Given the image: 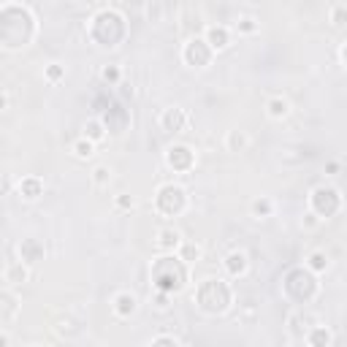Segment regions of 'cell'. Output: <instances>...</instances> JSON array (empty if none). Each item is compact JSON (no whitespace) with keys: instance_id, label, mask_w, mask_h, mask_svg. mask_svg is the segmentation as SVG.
Wrapping results in <instances>:
<instances>
[{"instance_id":"obj_10","label":"cell","mask_w":347,"mask_h":347,"mask_svg":"<svg viewBox=\"0 0 347 347\" xmlns=\"http://www.w3.org/2000/svg\"><path fill=\"white\" fill-rule=\"evenodd\" d=\"M266 112H269L271 120H282V117L290 112V106H288L285 98H271L269 103H266Z\"/></svg>"},{"instance_id":"obj_4","label":"cell","mask_w":347,"mask_h":347,"mask_svg":"<svg viewBox=\"0 0 347 347\" xmlns=\"http://www.w3.org/2000/svg\"><path fill=\"white\" fill-rule=\"evenodd\" d=\"M136 306H138V301H136V296H130V293H120L114 298V312L120 315V318L133 315V312H136Z\"/></svg>"},{"instance_id":"obj_13","label":"cell","mask_w":347,"mask_h":347,"mask_svg":"<svg viewBox=\"0 0 347 347\" xmlns=\"http://www.w3.org/2000/svg\"><path fill=\"white\" fill-rule=\"evenodd\" d=\"M201 258V247L198 244H179V260L182 263H193Z\"/></svg>"},{"instance_id":"obj_5","label":"cell","mask_w":347,"mask_h":347,"mask_svg":"<svg viewBox=\"0 0 347 347\" xmlns=\"http://www.w3.org/2000/svg\"><path fill=\"white\" fill-rule=\"evenodd\" d=\"M190 160H193V155H190L187 147H171L168 149V163L174 165V168H187Z\"/></svg>"},{"instance_id":"obj_15","label":"cell","mask_w":347,"mask_h":347,"mask_svg":"<svg viewBox=\"0 0 347 347\" xmlns=\"http://www.w3.org/2000/svg\"><path fill=\"white\" fill-rule=\"evenodd\" d=\"M74 155L82 157V160H84V157H92V155H95V144H92L90 138H79L74 144Z\"/></svg>"},{"instance_id":"obj_19","label":"cell","mask_w":347,"mask_h":347,"mask_svg":"<svg viewBox=\"0 0 347 347\" xmlns=\"http://www.w3.org/2000/svg\"><path fill=\"white\" fill-rule=\"evenodd\" d=\"M252 212L255 215H271V201H266V198H260L252 203Z\"/></svg>"},{"instance_id":"obj_12","label":"cell","mask_w":347,"mask_h":347,"mask_svg":"<svg viewBox=\"0 0 347 347\" xmlns=\"http://www.w3.org/2000/svg\"><path fill=\"white\" fill-rule=\"evenodd\" d=\"M17 315V298L9 293H0V320H9Z\"/></svg>"},{"instance_id":"obj_7","label":"cell","mask_w":347,"mask_h":347,"mask_svg":"<svg viewBox=\"0 0 347 347\" xmlns=\"http://www.w3.org/2000/svg\"><path fill=\"white\" fill-rule=\"evenodd\" d=\"M30 271L25 266V260H19V263H11L9 269H6V282H11V285H19V282H27Z\"/></svg>"},{"instance_id":"obj_6","label":"cell","mask_w":347,"mask_h":347,"mask_svg":"<svg viewBox=\"0 0 347 347\" xmlns=\"http://www.w3.org/2000/svg\"><path fill=\"white\" fill-rule=\"evenodd\" d=\"M179 244H182V236H179V231H174V228H163L157 233V247L160 250H177Z\"/></svg>"},{"instance_id":"obj_20","label":"cell","mask_w":347,"mask_h":347,"mask_svg":"<svg viewBox=\"0 0 347 347\" xmlns=\"http://www.w3.org/2000/svg\"><path fill=\"white\" fill-rule=\"evenodd\" d=\"M241 30V33H255L258 30V25H255V19H250V17H244V19H239V25H236Z\"/></svg>"},{"instance_id":"obj_11","label":"cell","mask_w":347,"mask_h":347,"mask_svg":"<svg viewBox=\"0 0 347 347\" xmlns=\"http://www.w3.org/2000/svg\"><path fill=\"white\" fill-rule=\"evenodd\" d=\"M19 193H22V195H25V198H27V201H36V198H38V195H41V193H44V185H41V182H38V179H25V182H22V185H19Z\"/></svg>"},{"instance_id":"obj_21","label":"cell","mask_w":347,"mask_h":347,"mask_svg":"<svg viewBox=\"0 0 347 347\" xmlns=\"http://www.w3.org/2000/svg\"><path fill=\"white\" fill-rule=\"evenodd\" d=\"M155 301H157V309H168V293L165 290H157Z\"/></svg>"},{"instance_id":"obj_1","label":"cell","mask_w":347,"mask_h":347,"mask_svg":"<svg viewBox=\"0 0 347 347\" xmlns=\"http://www.w3.org/2000/svg\"><path fill=\"white\" fill-rule=\"evenodd\" d=\"M212 57V49L209 44L203 41V38H190V41L185 44V62L193 68H203Z\"/></svg>"},{"instance_id":"obj_26","label":"cell","mask_w":347,"mask_h":347,"mask_svg":"<svg viewBox=\"0 0 347 347\" xmlns=\"http://www.w3.org/2000/svg\"><path fill=\"white\" fill-rule=\"evenodd\" d=\"M103 79L106 82H117V79H120V71L117 68H103Z\"/></svg>"},{"instance_id":"obj_14","label":"cell","mask_w":347,"mask_h":347,"mask_svg":"<svg viewBox=\"0 0 347 347\" xmlns=\"http://www.w3.org/2000/svg\"><path fill=\"white\" fill-rule=\"evenodd\" d=\"M225 144H228L231 152H241V149L247 147V136H244L241 130H231V133H228V138H225Z\"/></svg>"},{"instance_id":"obj_25","label":"cell","mask_w":347,"mask_h":347,"mask_svg":"<svg viewBox=\"0 0 347 347\" xmlns=\"http://www.w3.org/2000/svg\"><path fill=\"white\" fill-rule=\"evenodd\" d=\"M9 190H11V179L6 174H0V195H6Z\"/></svg>"},{"instance_id":"obj_29","label":"cell","mask_w":347,"mask_h":347,"mask_svg":"<svg viewBox=\"0 0 347 347\" xmlns=\"http://www.w3.org/2000/svg\"><path fill=\"white\" fill-rule=\"evenodd\" d=\"M0 344H9V336L6 334H0Z\"/></svg>"},{"instance_id":"obj_17","label":"cell","mask_w":347,"mask_h":347,"mask_svg":"<svg viewBox=\"0 0 347 347\" xmlns=\"http://www.w3.org/2000/svg\"><path fill=\"white\" fill-rule=\"evenodd\" d=\"M309 269H315V271H326L328 269V255H326V252H312V255H309Z\"/></svg>"},{"instance_id":"obj_16","label":"cell","mask_w":347,"mask_h":347,"mask_svg":"<svg viewBox=\"0 0 347 347\" xmlns=\"http://www.w3.org/2000/svg\"><path fill=\"white\" fill-rule=\"evenodd\" d=\"M109 182H112V168H109V165H98V168L92 171V185L106 187Z\"/></svg>"},{"instance_id":"obj_24","label":"cell","mask_w":347,"mask_h":347,"mask_svg":"<svg viewBox=\"0 0 347 347\" xmlns=\"http://www.w3.org/2000/svg\"><path fill=\"white\" fill-rule=\"evenodd\" d=\"M344 25V9L342 6H336L334 9V27H342Z\"/></svg>"},{"instance_id":"obj_23","label":"cell","mask_w":347,"mask_h":347,"mask_svg":"<svg viewBox=\"0 0 347 347\" xmlns=\"http://www.w3.org/2000/svg\"><path fill=\"white\" fill-rule=\"evenodd\" d=\"M152 344H174V347H177V344H179V339H177V336H155V339H152Z\"/></svg>"},{"instance_id":"obj_22","label":"cell","mask_w":347,"mask_h":347,"mask_svg":"<svg viewBox=\"0 0 347 347\" xmlns=\"http://www.w3.org/2000/svg\"><path fill=\"white\" fill-rule=\"evenodd\" d=\"M133 203H136L133 195H120V198H117V206L120 209H133Z\"/></svg>"},{"instance_id":"obj_9","label":"cell","mask_w":347,"mask_h":347,"mask_svg":"<svg viewBox=\"0 0 347 347\" xmlns=\"http://www.w3.org/2000/svg\"><path fill=\"white\" fill-rule=\"evenodd\" d=\"M106 136V125L100 122V120H90L84 125V138H90L92 144H98V141H103Z\"/></svg>"},{"instance_id":"obj_8","label":"cell","mask_w":347,"mask_h":347,"mask_svg":"<svg viewBox=\"0 0 347 347\" xmlns=\"http://www.w3.org/2000/svg\"><path fill=\"white\" fill-rule=\"evenodd\" d=\"M225 269L233 274H244L247 271V255H244V252H231V255L225 258Z\"/></svg>"},{"instance_id":"obj_2","label":"cell","mask_w":347,"mask_h":347,"mask_svg":"<svg viewBox=\"0 0 347 347\" xmlns=\"http://www.w3.org/2000/svg\"><path fill=\"white\" fill-rule=\"evenodd\" d=\"M187 125V114L182 112V109H165L163 117H160V128L163 130H168V133H179Z\"/></svg>"},{"instance_id":"obj_3","label":"cell","mask_w":347,"mask_h":347,"mask_svg":"<svg viewBox=\"0 0 347 347\" xmlns=\"http://www.w3.org/2000/svg\"><path fill=\"white\" fill-rule=\"evenodd\" d=\"M206 44H209V49H225L231 44L228 27H206Z\"/></svg>"},{"instance_id":"obj_27","label":"cell","mask_w":347,"mask_h":347,"mask_svg":"<svg viewBox=\"0 0 347 347\" xmlns=\"http://www.w3.org/2000/svg\"><path fill=\"white\" fill-rule=\"evenodd\" d=\"M46 76H49V79H52V82H57V79L62 76V68H60V65H52L49 71H46Z\"/></svg>"},{"instance_id":"obj_18","label":"cell","mask_w":347,"mask_h":347,"mask_svg":"<svg viewBox=\"0 0 347 347\" xmlns=\"http://www.w3.org/2000/svg\"><path fill=\"white\" fill-rule=\"evenodd\" d=\"M306 342H309V344H323V342H331V334H328V331L326 328H318V331H315V334H309V336H306Z\"/></svg>"},{"instance_id":"obj_28","label":"cell","mask_w":347,"mask_h":347,"mask_svg":"<svg viewBox=\"0 0 347 347\" xmlns=\"http://www.w3.org/2000/svg\"><path fill=\"white\" fill-rule=\"evenodd\" d=\"M6 106H9V98H6V92H0V112H3Z\"/></svg>"}]
</instances>
